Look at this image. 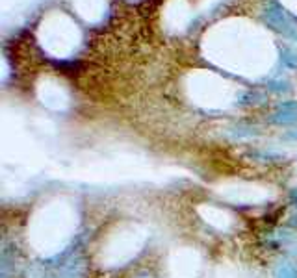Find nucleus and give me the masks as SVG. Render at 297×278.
I'll use <instances>...</instances> for the list:
<instances>
[{"label":"nucleus","mask_w":297,"mask_h":278,"mask_svg":"<svg viewBox=\"0 0 297 278\" xmlns=\"http://www.w3.org/2000/svg\"><path fill=\"white\" fill-rule=\"evenodd\" d=\"M277 278H297V267L290 261H280L275 269Z\"/></svg>","instance_id":"nucleus-1"},{"label":"nucleus","mask_w":297,"mask_h":278,"mask_svg":"<svg viewBox=\"0 0 297 278\" xmlns=\"http://www.w3.org/2000/svg\"><path fill=\"white\" fill-rule=\"evenodd\" d=\"M288 199H290V202L294 204V206H297V187H296V189H292V191H290Z\"/></svg>","instance_id":"nucleus-2"}]
</instances>
